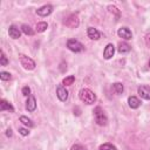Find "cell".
<instances>
[{
    "instance_id": "obj_1",
    "label": "cell",
    "mask_w": 150,
    "mask_h": 150,
    "mask_svg": "<svg viewBox=\"0 0 150 150\" xmlns=\"http://www.w3.org/2000/svg\"><path fill=\"white\" fill-rule=\"evenodd\" d=\"M79 97L86 104H93L96 101V95L94 94V91H91L88 88H82L79 91Z\"/></svg>"
},
{
    "instance_id": "obj_2",
    "label": "cell",
    "mask_w": 150,
    "mask_h": 150,
    "mask_svg": "<svg viewBox=\"0 0 150 150\" xmlns=\"http://www.w3.org/2000/svg\"><path fill=\"white\" fill-rule=\"evenodd\" d=\"M94 118H95V122L98 124V125H107L108 123V117L104 112V110L101 108V107H96L94 109Z\"/></svg>"
},
{
    "instance_id": "obj_3",
    "label": "cell",
    "mask_w": 150,
    "mask_h": 150,
    "mask_svg": "<svg viewBox=\"0 0 150 150\" xmlns=\"http://www.w3.org/2000/svg\"><path fill=\"white\" fill-rule=\"evenodd\" d=\"M19 61H20V64L26 70H33L35 68V66H36L35 62H34V60L30 59V57H28L25 54H19Z\"/></svg>"
},
{
    "instance_id": "obj_4",
    "label": "cell",
    "mask_w": 150,
    "mask_h": 150,
    "mask_svg": "<svg viewBox=\"0 0 150 150\" xmlns=\"http://www.w3.org/2000/svg\"><path fill=\"white\" fill-rule=\"evenodd\" d=\"M67 48H68L69 50L74 52V53H81V52H83V49H84L83 45H82L79 40H76V39H69V40L67 41Z\"/></svg>"
},
{
    "instance_id": "obj_5",
    "label": "cell",
    "mask_w": 150,
    "mask_h": 150,
    "mask_svg": "<svg viewBox=\"0 0 150 150\" xmlns=\"http://www.w3.org/2000/svg\"><path fill=\"white\" fill-rule=\"evenodd\" d=\"M68 90L63 84H57L56 87V96L61 102H66L68 100Z\"/></svg>"
},
{
    "instance_id": "obj_6",
    "label": "cell",
    "mask_w": 150,
    "mask_h": 150,
    "mask_svg": "<svg viewBox=\"0 0 150 150\" xmlns=\"http://www.w3.org/2000/svg\"><path fill=\"white\" fill-rule=\"evenodd\" d=\"M64 25L68 26L69 28H76L79 26V18H77V14H70L64 20Z\"/></svg>"
},
{
    "instance_id": "obj_7",
    "label": "cell",
    "mask_w": 150,
    "mask_h": 150,
    "mask_svg": "<svg viewBox=\"0 0 150 150\" xmlns=\"http://www.w3.org/2000/svg\"><path fill=\"white\" fill-rule=\"evenodd\" d=\"M52 12H53V6L52 5H43V6H41L40 8L36 9V14L42 16V18L50 15Z\"/></svg>"
},
{
    "instance_id": "obj_8",
    "label": "cell",
    "mask_w": 150,
    "mask_h": 150,
    "mask_svg": "<svg viewBox=\"0 0 150 150\" xmlns=\"http://www.w3.org/2000/svg\"><path fill=\"white\" fill-rule=\"evenodd\" d=\"M117 35L120 38L124 39V40H131L132 39V33H131V30L128 27H121V28H118Z\"/></svg>"
},
{
    "instance_id": "obj_9",
    "label": "cell",
    "mask_w": 150,
    "mask_h": 150,
    "mask_svg": "<svg viewBox=\"0 0 150 150\" xmlns=\"http://www.w3.org/2000/svg\"><path fill=\"white\" fill-rule=\"evenodd\" d=\"M115 54V46L112 43H108L105 47H104V50H103V57L105 60H109L114 56Z\"/></svg>"
},
{
    "instance_id": "obj_10",
    "label": "cell",
    "mask_w": 150,
    "mask_h": 150,
    "mask_svg": "<svg viewBox=\"0 0 150 150\" xmlns=\"http://www.w3.org/2000/svg\"><path fill=\"white\" fill-rule=\"evenodd\" d=\"M138 95L144 100H150V87L148 86H139L137 89Z\"/></svg>"
},
{
    "instance_id": "obj_11",
    "label": "cell",
    "mask_w": 150,
    "mask_h": 150,
    "mask_svg": "<svg viewBox=\"0 0 150 150\" xmlns=\"http://www.w3.org/2000/svg\"><path fill=\"white\" fill-rule=\"evenodd\" d=\"M26 109L29 112L35 111V109H36V100H35V97L33 95H29L28 96L27 102H26Z\"/></svg>"
},
{
    "instance_id": "obj_12",
    "label": "cell",
    "mask_w": 150,
    "mask_h": 150,
    "mask_svg": "<svg viewBox=\"0 0 150 150\" xmlns=\"http://www.w3.org/2000/svg\"><path fill=\"white\" fill-rule=\"evenodd\" d=\"M8 35H9V38H12L14 40L19 39L21 36V29H19L15 25H11L8 28Z\"/></svg>"
},
{
    "instance_id": "obj_13",
    "label": "cell",
    "mask_w": 150,
    "mask_h": 150,
    "mask_svg": "<svg viewBox=\"0 0 150 150\" xmlns=\"http://www.w3.org/2000/svg\"><path fill=\"white\" fill-rule=\"evenodd\" d=\"M87 34H88V38L90 40H98L101 38V33L96 28H94V27H88Z\"/></svg>"
},
{
    "instance_id": "obj_14",
    "label": "cell",
    "mask_w": 150,
    "mask_h": 150,
    "mask_svg": "<svg viewBox=\"0 0 150 150\" xmlns=\"http://www.w3.org/2000/svg\"><path fill=\"white\" fill-rule=\"evenodd\" d=\"M128 104L131 109H137L141 105V101L136 96H129L128 97Z\"/></svg>"
},
{
    "instance_id": "obj_15",
    "label": "cell",
    "mask_w": 150,
    "mask_h": 150,
    "mask_svg": "<svg viewBox=\"0 0 150 150\" xmlns=\"http://www.w3.org/2000/svg\"><path fill=\"white\" fill-rule=\"evenodd\" d=\"M5 110L14 112V107L9 102H7L6 100H1L0 101V111H5Z\"/></svg>"
},
{
    "instance_id": "obj_16",
    "label": "cell",
    "mask_w": 150,
    "mask_h": 150,
    "mask_svg": "<svg viewBox=\"0 0 150 150\" xmlns=\"http://www.w3.org/2000/svg\"><path fill=\"white\" fill-rule=\"evenodd\" d=\"M130 46L128 45V43H125V42H121L120 45H118V53H121V54H125V53H129L130 52Z\"/></svg>"
},
{
    "instance_id": "obj_17",
    "label": "cell",
    "mask_w": 150,
    "mask_h": 150,
    "mask_svg": "<svg viewBox=\"0 0 150 150\" xmlns=\"http://www.w3.org/2000/svg\"><path fill=\"white\" fill-rule=\"evenodd\" d=\"M112 90L115 91V94L120 95V94L123 93V90H124V86H123L121 82H115V83L112 84Z\"/></svg>"
},
{
    "instance_id": "obj_18",
    "label": "cell",
    "mask_w": 150,
    "mask_h": 150,
    "mask_svg": "<svg viewBox=\"0 0 150 150\" xmlns=\"http://www.w3.org/2000/svg\"><path fill=\"white\" fill-rule=\"evenodd\" d=\"M20 122L25 125V127H28V128H33L34 127V123L30 118H28L27 116H21L20 117Z\"/></svg>"
},
{
    "instance_id": "obj_19",
    "label": "cell",
    "mask_w": 150,
    "mask_h": 150,
    "mask_svg": "<svg viewBox=\"0 0 150 150\" xmlns=\"http://www.w3.org/2000/svg\"><path fill=\"white\" fill-rule=\"evenodd\" d=\"M21 32L23 33V34H26V35H33L34 34V30L30 28V26L29 25H27V23H23V25H21Z\"/></svg>"
},
{
    "instance_id": "obj_20",
    "label": "cell",
    "mask_w": 150,
    "mask_h": 150,
    "mask_svg": "<svg viewBox=\"0 0 150 150\" xmlns=\"http://www.w3.org/2000/svg\"><path fill=\"white\" fill-rule=\"evenodd\" d=\"M47 28H48V23L45 22V21H41V22H38V23H36V32H38V33H42V32H45Z\"/></svg>"
},
{
    "instance_id": "obj_21",
    "label": "cell",
    "mask_w": 150,
    "mask_h": 150,
    "mask_svg": "<svg viewBox=\"0 0 150 150\" xmlns=\"http://www.w3.org/2000/svg\"><path fill=\"white\" fill-rule=\"evenodd\" d=\"M75 81V76L74 75H69V76H66L63 80H62V84L66 87V86H71Z\"/></svg>"
},
{
    "instance_id": "obj_22",
    "label": "cell",
    "mask_w": 150,
    "mask_h": 150,
    "mask_svg": "<svg viewBox=\"0 0 150 150\" xmlns=\"http://www.w3.org/2000/svg\"><path fill=\"white\" fill-rule=\"evenodd\" d=\"M98 150H117V148L111 143H103L98 146Z\"/></svg>"
},
{
    "instance_id": "obj_23",
    "label": "cell",
    "mask_w": 150,
    "mask_h": 150,
    "mask_svg": "<svg viewBox=\"0 0 150 150\" xmlns=\"http://www.w3.org/2000/svg\"><path fill=\"white\" fill-rule=\"evenodd\" d=\"M0 55H1V56H0V64H1V66H7L9 61H8L7 56L5 55V52L1 50V52H0Z\"/></svg>"
},
{
    "instance_id": "obj_24",
    "label": "cell",
    "mask_w": 150,
    "mask_h": 150,
    "mask_svg": "<svg viewBox=\"0 0 150 150\" xmlns=\"http://www.w3.org/2000/svg\"><path fill=\"white\" fill-rule=\"evenodd\" d=\"M0 79H1V81H8L12 79V74L2 70V71H0Z\"/></svg>"
},
{
    "instance_id": "obj_25",
    "label": "cell",
    "mask_w": 150,
    "mask_h": 150,
    "mask_svg": "<svg viewBox=\"0 0 150 150\" xmlns=\"http://www.w3.org/2000/svg\"><path fill=\"white\" fill-rule=\"evenodd\" d=\"M108 9H109V12H110V13H114V14L116 15V18H117V19L120 18L121 13H120V9H118L117 7H115V6H112V5H109V6H108Z\"/></svg>"
},
{
    "instance_id": "obj_26",
    "label": "cell",
    "mask_w": 150,
    "mask_h": 150,
    "mask_svg": "<svg viewBox=\"0 0 150 150\" xmlns=\"http://www.w3.org/2000/svg\"><path fill=\"white\" fill-rule=\"evenodd\" d=\"M21 93H22V95H23V96H27V97H28V96L30 95V88H29L28 86H26V87H23V88H22Z\"/></svg>"
},
{
    "instance_id": "obj_27",
    "label": "cell",
    "mask_w": 150,
    "mask_h": 150,
    "mask_svg": "<svg viewBox=\"0 0 150 150\" xmlns=\"http://www.w3.org/2000/svg\"><path fill=\"white\" fill-rule=\"evenodd\" d=\"M18 131H19V134L22 135V136H28V134H29L28 129H26V128H19Z\"/></svg>"
},
{
    "instance_id": "obj_28",
    "label": "cell",
    "mask_w": 150,
    "mask_h": 150,
    "mask_svg": "<svg viewBox=\"0 0 150 150\" xmlns=\"http://www.w3.org/2000/svg\"><path fill=\"white\" fill-rule=\"evenodd\" d=\"M70 150H87L84 146H82L81 144H74L71 148H70Z\"/></svg>"
},
{
    "instance_id": "obj_29",
    "label": "cell",
    "mask_w": 150,
    "mask_h": 150,
    "mask_svg": "<svg viewBox=\"0 0 150 150\" xmlns=\"http://www.w3.org/2000/svg\"><path fill=\"white\" fill-rule=\"evenodd\" d=\"M145 45H146V47H150V33H148L145 35Z\"/></svg>"
},
{
    "instance_id": "obj_30",
    "label": "cell",
    "mask_w": 150,
    "mask_h": 150,
    "mask_svg": "<svg viewBox=\"0 0 150 150\" xmlns=\"http://www.w3.org/2000/svg\"><path fill=\"white\" fill-rule=\"evenodd\" d=\"M12 134H13V132H12V129H11V128L6 130V136H7V137H11V136H12Z\"/></svg>"
},
{
    "instance_id": "obj_31",
    "label": "cell",
    "mask_w": 150,
    "mask_h": 150,
    "mask_svg": "<svg viewBox=\"0 0 150 150\" xmlns=\"http://www.w3.org/2000/svg\"><path fill=\"white\" fill-rule=\"evenodd\" d=\"M149 67H150V60H149Z\"/></svg>"
}]
</instances>
